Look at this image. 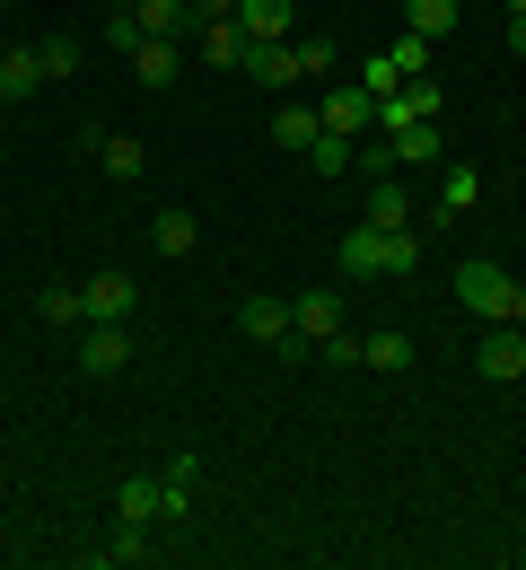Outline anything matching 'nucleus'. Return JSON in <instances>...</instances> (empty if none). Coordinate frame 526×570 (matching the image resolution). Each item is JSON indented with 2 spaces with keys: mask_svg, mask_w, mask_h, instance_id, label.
<instances>
[{
  "mask_svg": "<svg viewBox=\"0 0 526 570\" xmlns=\"http://www.w3.org/2000/svg\"><path fill=\"white\" fill-rule=\"evenodd\" d=\"M456 298H465V316H483V325H492V316H509V307H518V282H509L500 264H483V255H474V264L456 273Z\"/></svg>",
  "mask_w": 526,
  "mask_h": 570,
  "instance_id": "obj_1",
  "label": "nucleus"
},
{
  "mask_svg": "<svg viewBox=\"0 0 526 570\" xmlns=\"http://www.w3.org/2000/svg\"><path fill=\"white\" fill-rule=\"evenodd\" d=\"M474 368H483L492 386H509V377H526V325H518V316H492V334L474 343Z\"/></svg>",
  "mask_w": 526,
  "mask_h": 570,
  "instance_id": "obj_2",
  "label": "nucleus"
},
{
  "mask_svg": "<svg viewBox=\"0 0 526 570\" xmlns=\"http://www.w3.org/2000/svg\"><path fill=\"white\" fill-rule=\"evenodd\" d=\"M79 298H88V325H132L141 282H123V273H88V282H79Z\"/></svg>",
  "mask_w": 526,
  "mask_h": 570,
  "instance_id": "obj_3",
  "label": "nucleus"
},
{
  "mask_svg": "<svg viewBox=\"0 0 526 570\" xmlns=\"http://www.w3.org/2000/svg\"><path fill=\"white\" fill-rule=\"evenodd\" d=\"M290 334H299V352L334 343V334H343V298H334V289H299V298H290Z\"/></svg>",
  "mask_w": 526,
  "mask_h": 570,
  "instance_id": "obj_4",
  "label": "nucleus"
},
{
  "mask_svg": "<svg viewBox=\"0 0 526 570\" xmlns=\"http://www.w3.org/2000/svg\"><path fill=\"white\" fill-rule=\"evenodd\" d=\"M237 325H246V343H264V352H299V334H290V298H246Z\"/></svg>",
  "mask_w": 526,
  "mask_h": 570,
  "instance_id": "obj_5",
  "label": "nucleus"
},
{
  "mask_svg": "<svg viewBox=\"0 0 526 570\" xmlns=\"http://www.w3.org/2000/svg\"><path fill=\"white\" fill-rule=\"evenodd\" d=\"M316 124L351 141V132H369V124H377V97H369V88H360V79H351V88H334V97L316 106Z\"/></svg>",
  "mask_w": 526,
  "mask_h": 570,
  "instance_id": "obj_6",
  "label": "nucleus"
},
{
  "mask_svg": "<svg viewBox=\"0 0 526 570\" xmlns=\"http://www.w3.org/2000/svg\"><path fill=\"white\" fill-rule=\"evenodd\" d=\"M386 158H404V167H439V158H448V132L413 115V124H395V132H386Z\"/></svg>",
  "mask_w": 526,
  "mask_h": 570,
  "instance_id": "obj_7",
  "label": "nucleus"
},
{
  "mask_svg": "<svg viewBox=\"0 0 526 570\" xmlns=\"http://www.w3.org/2000/svg\"><path fill=\"white\" fill-rule=\"evenodd\" d=\"M123 360H132V334H123V325H88V334H79V368H88V377H115Z\"/></svg>",
  "mask_w": 526,
  "mask_h": 570,
  "instance_id": "obj_8",
  "label": "nucleus"
},
{
  "mask_svg": "<svg viewBox=\"0 0 526 570\" xmlns=\"http://www.w3.org/2000/svg\"><path fill=\"white\" fill-rule=\"evenodd\" d=\"M176 71H185V45H176V36L132 45V79H141V88H176Z\"/></svg>",
  "mask_w": 526,
  "mask_h": 570,
  "instance_id": "obj_9",
  "label": "nucleus"
},
{
  "mask_svg": "<svg viewBox=\"0 0 526 570\" xmlns=\"http://www.w3.org/2000/svg\"><path fill=\"white\" fill-rule=\"evenodd\" d=\"M115 509H123L132 527H150V518H176V500H167V483H158V474H123Z\"/></svg>",
  "mask_w": 526,
  "mask_h": 570,
  "instance_id": "obj_10",
  "label": "nucleus"
},
{
  "mask_svg": "<svg viewBox=\"0 0 526 570\" xmlns=\"http://www.w3.org/2000/svg\"><path fill=\"white\" fill-rule=\"evenodd\" d=\"M44 88V53L36 45H0V97L18 106V97H36Z\"/></svg>",
  "mask_w": 526,
  "mask_h": 570,
  "instance_id": "obj_11",
  "label": "nucleus"
},
{
  "mask_svg": "<svg viewBox=\"0 0 526 570\" xmlns=\"http://www.w3.org/2000/svg\"><path fill=\"white\" fill-rule=\"evenodd\" d=\"M246 45H290V0H237Z\"/></svg>",
  "mask_w": 526,
  "mask_h": 570,
  "instance_id": "obj_12",
  "label": "nucleus"
},
{
  "mask_svg": "<svg viewBox=\"0 0 526 570\" xmlns=\"http://www.w3.org/2000/svg\"><path fill=\"white\" fill-rule=\"evenodd\" d=\"M246 71L264 79V88H290V79H307V71H299V45H246Z\"/></svg>",
  "mask_w": 526,
  "mask_h": 570,
  "instance_id": "obj_13",
  "label": "nucleus"
},
{
  "mask_svg": "<svg viewBox=\"0 0 526 570\" xmlns=\"http://www.w3.org/2000/svg\"><path fill=\"white\" fill-rule=\"evenodd\" d=\"M97 167H106V176H123V185H132V176H141V167H150V149L132 141V132H97Z\"/></svg>",
  "mask_w": 526,
  "mask_h": 570,
  "instance_id": "obj_14",
  "label": "nucleus"
},
{
  "mask_svg": "<svg viewBox=\"0 0 526 570\" xmlns=\"http://www.w3.org/2000/svg\"><path fill=\"white\" fill-rule=\"evenodd\" d=\"M150 246H158V255H193V246H202V219H193V212H158Z\"/></svg>",
  "mask_w": 526,
  "mask_h": 570,
  "instance_id": "obj_15",
  "label": "nucleus"
},
{
  "mask_svg": "<svg viewBox=\"0 0 526 570\" xmlns=\"http://www.w3.org/2000/svg\"><path fill=\"white\" fill-rule=\"evenodd\" d=\"M132 18H141V36H176V45H185V18H193V9H185V0H132Z\"/></svg>",
  "mask_w": 526,
  "mask_h": 570,
  "instance_id": "obj_16",
  "label": "nucleus"
},
{
  "mask_svg": "<svg viewBox=\"0 0 526 570\" xmlns=\"http://www.w3.org/2000/svg\"><path fill=\"white\" fill-rule=\"evenodd\" d=\"M202 62H237V71H246V27H237V18H220V27H202Z\"/></svg>",
  "mask_w": 526,
  "mask_h": 570,
  "instance_id": "obj_17",
  "label": "nucleus"
},
{
  "mask_svg": "<svg viewBox=\"0 0 526 570\" xmlns=\"http://www.w3.org/2000/svg\"><path fill=\"white\" fill-rule=\"evenodd\" d=\"M316 132H325L316 106H281V115H272V141H281V149H316Z\"/></svg>",
  "mask_w": 526,
  "mask_h": 570,
  "instance_id": "obj_18",
  "label": "nucleus"
},
{
  "mask_svg": "<svg viewBox=\"0 0 526 570\" xmlns=\"http://www.w3.org/2000/svg\"><path fill=\"white\" fill-rule=\"evenodd\" d=\"M404 27L439 45V36H448V27H456V0H404Z\"/></svg>",
  "mask_w": 526,
  "mask_h": 570,
  "instance_id": "obj_19",
  "label": "nucleus"
},
{
  "mask_svg": "<svg viewBox=\"0 0 526 570\" xmlns=\"http://www.w3.org/2000/svg\"><path fill=\"white\" fill-rule=\"evenodd\" d=\"M36 316H44V325H88V298H79L71 282H53L44 298H36Z\"/></svg>",
  "mask_w": 526,
  "mask_h": 570,
  "instance_id": "obj_20",
  "label": "nucleus"
},
{
  "mask_svg": "<svg viewBox=\"0 0 526 570\" xmlns=\"http://www.w3.org/2000/svg\"><path fill=\"white\" fill-rule=\"evenodd\" d=\"M360 368H386V377H395V368H413V343H404V334H369V343H360Z\"/></svg>",
  "mask_w": 526,
  "mask_h": 570,
  "instance_id": "obj_21",
  "label": "nucleus"
},
{
  "mask_svg": "<svg viewBox=\"0 0 526 570\" xmlns=\"http://www.w3.org/2000/svg\"><path fill=\"white\" fill-rule=\"evenodd\" d=\"M158 483H167L176 518H185V509H193V492H202V465H193V456H167V474H158Z\"/></svg>",
  "mask_w": 526,
  "mask_h": 570,
  "instance_id": "obj_22",
  "label": "nucleus"
},
{
  "mask_svg": "<svg viewBox=\"0 0 526 570\" xmlns=\"http://www.w3.org/2000/svg\"><path fill=\"white\" fill-rule=\"evenodd\" d=\"M404 212H413V203H404L395 185H377V194H369V212H360V219H369V228H413Z\"/></svg>",
  "mask_w": 526,
  "mask_h": 570,
  "instance_id": "obj_23",
  "label": "nucleus"
},
{
  "mask_svg": "<svg viewBox=\"0 0 526 570\" xmlns=\"http://www.w3.org/2000/svg\"><path fill=\"white\" fill-rule=\"evenodd\" d=\"M97 562H150V535H141V527H132V518H123V527H115V544H106V553H97Z\"/></svg>",
  "mask_w": 526,
  "mask_h": 570,
  "instance_id": "obj_24",
  "label": "nucleus"
},
{
  "mask_svg": "<svg viewBox=\"0 0 526 570\" xmlns=\"http://www.w3.org/2000/svg\"><path fill=\"white\" fill-rule=\"evenodd\" d=\"M386 53H395V71H404V79H421V71H430V36H413V27H404V36L386 45Z\"/></svg>",
  "mask_w": 526,
  "mask_h": 570,
  "instance_id": "obj_25",
  "label": "nucleus"
},
{
  "mask_svg": "<svg viewBox=\"0 0 526 570\" xmlns=\"http://www.w3.org/2000/svg\"><path fill=\"white\" fill-rule=\"evenodd\" d=\"M439 203H448V212H474V203H483V176H474V167H448V185H439Z\"/></svg>",
  "mask_w": 526,
  "mask_h": 570,
  "instance_id": "obj_26",
  "label": "nucleus"
},
{
  "mask_svg": "<svg viewBox=\"0 0 526 570\" xmlns=\"http://www.w3.org/2000/svg\"><path fill=\"white\" fill-rule=\"evenodd\" d=\"M307 158H316V176H343V167H351V141H343V132H316Z\"/></svg>",
  "mask_w": 526,
  "mask_h": 570,
  "instance_id": "obj_27",
  "label": "nucleus"
},
{
  "mask_svg": "<svg viewBox=\"0 0 526 570\" xmlns=\"http://www.w3.org/2000/svg\"><path fill=\"white\" fill-rule=\"evenodd\" d=\"M36 53H44V79H71L79 71V45H71V36H44Z\"/></svg>",
  "mask_w": 526,
  "mask_h": 570,
  "instance_id": "obj_28",
  "label": "nucleus"
},
{
  "mask_svg": "<svg viewBox=\"0 0 526 570\" xmlns=\"http://www.w3.org/2000/svg\"><path fill=\"white\" fill-rule=\"evenodd\" d=\"M360 88H369V97H395V88H404V71H395V53H377V62H360Z\"/></svg>",
  "mask_w": 526,
  "mask_h": 570,
  "instance_id": "obj_29",
  "label": "nucleus"
},
{
  "mask_svg": "<svg viewBox=\"0 0 526 570\" xmlns=\"http://www.w3.org/2000/svg\"><path fill=\"white\" fill-rule=\"evenodd\" d=\"M106 36H115V53H132V45H150V36H141V18H132V9H115V27H106Z\"/></svg>",
  "mask_w": 526,
  "mask_h": 570,
  "instance_id": "obj_30",
  "label": "nucleus"
},
{
  "mask_svg": "<svg viewBox=\"0 0 526 570\" xmlns=\"http://www.w3.org/2000/svg\"><path fill=\"white\" fill-rule=\"evenodd\" d=\"M193 9V27H220V18H237V0H185Z\"/></svg>",
  "mask_w": 526,
  "mask_h": 570,
  "instance_id": "obj_31",
  "label": "nucleus"
},
{
  "mask_svg": "<svg viewBox=\"0 0 526 570\" xmlns=\"http://www.w3.org/2000/svg\"><path fill=\"white\" fill-rule=\"evenodd\" d=\"M509 53H526V9H518V18H509Z\"/></svg>",
  "mask_w": 526,
  "mask_h": 570,
  "instance_id": "obj_32",
  "label": "nucleus"
},
{
  "mask_svg": "<svg viewBox=\"0 0 526 570\" xmlns=\"http://www.w3.org/2000/svg\"><path fill=\"white\" fill-rule=\"evenodd\" d=\"M509 316H518V325H526V282H518V307H509Z\"/></svg>",
  "mask_w": 526,
  "mask_h": 570,
  "instance_id": "obj_33",
  "label": "nucleus"
},
{
  "mask_svg": "<svg viewBox=\"0 0 526 570\" xmlns=\"http://www.w3.org/2000/svg\"><path fill=\"white\" fill-rule=\"evenodd\" d=\"M518 9H526V0H509V18H518Z\"/></svg>",
  "mask_w": 526,
  "mask_h": 570,
  "instance_id": "obj_34",
  "label": "nucleus"
},
{
  "mask_svg": "<svg viewBox=\"0 0 526 570\" xmlns=\"http://www.w3.org/2000/svg\"><path fill=\"white\" fill-rule=\"evenodd\" d=\"M0 9H9V0H0Z\"/></svg>",
  "mask_w": 526,
  "mask_h": 570,
  "instance_id": "obj_35",
  "label": "nucleus"
}]
</instances>
